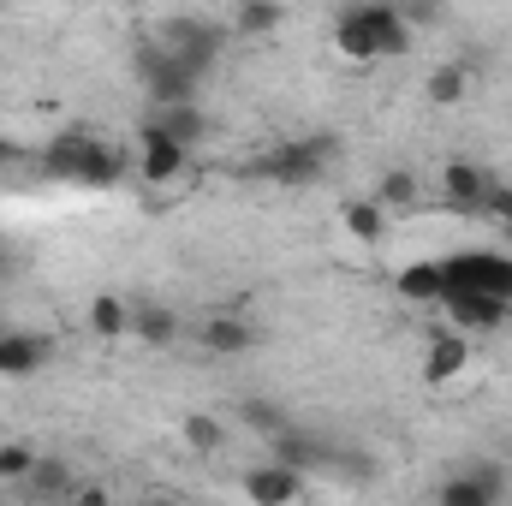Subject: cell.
<instances>
[{
  "mask_svg": "<svg viewBox=\"0 0 512 506\" xmlns=\"http://www.w3.org/2000/svg\"><path fill=\"white\" fill-rule=\"evenodd\" d=\"M42 167H48L54 179H72V185H114L126 161H120V149L96 143L90 131H60V137L42 149Z\"/></svg>",
  "mask_w": 512,
  "mask_h": 506,
  "instance_id": "1",
  "label": "cell"
},
{
  "mask_svg": "<svg viewBox=\"0 0 512 506\" xmlns=\"http://www.w3.org/2000/svg\"><path fill=\"white\" fill-rule=\"evenodd\" d=\"M137 78H143V90H149V102L155 108H167V102H197V90H203V78L209 72H197V66H185L179 54H167V48H143L137 54Z\"/></svg>",
  "mask_w": 512,
  "mask_h": 506,
  "instance_id": "2",
  "label": "cell"
},
{
  "mask_svg": "<svg viewBox=\"0 0 512 506\" xmlns=\"http://www.w3.org/2000/svg\"><path fill=\"white\" fill-rule=\"evenodd\" d=\"M328 161H334V137H304V143L268 149L251 173L256 179H274V185H310V179L328 173Z\"/></svg>",
  "mask_w": 512,
  "mask_h": 506,
  "instance_id": "3",
  "label": "cell"
},
{
  "mask_svg": "<svg viewBox=\"0 0 512 506\" xmlns=\"http://www.w3.org/2000/svg\"><path fill=\"white\" fill-rule=\"evenodd\" d=\"M155 48H167V54H179L185 66L209 72V66L221 60V48H227V30L209 24V18H161V24H155Z\"/></svg>",
  "mask_w": 512,
  "mask_h": 506,
  "instance_id": "4",
  "label": "cell"
},
{
  "mask_svg": "<svg viewBox=\"0 0 512 506\" xmlns=\"http://www.w3.org/2000/svg\"><path fill=\"white\" fill-rule=\"evenodd\" d=\"M441 280L447 286H477V292H501L512 298V256L501 251H453L441 262Z\"/></svg>",
  "mask_w": 512,
  "mask_h": 506,
  "instance_id": "5",
  "label": "cell"
},
{
  "mask_svg": "<svg viewBox=\"0 0 512 506\" xmlns=\"http://www.w3.org/2000/svg\"><path fill=\"white\" fill-rule=\"evenodd\" d=\"M441 304H447V316L459 322V334H495V328L512 316V298H501V292H477V286H447Z\"/></svg>",
  "mask_w": 512,
  "mask_h": 506,
  "instance_id": "6",
  "label": "cell"
},
{
  "mask_svg": "<svg viewBox=\"0 0 512 506\" xmlns=\"http://www.w3.org/2000/svg\"><path fill=\"white\" fill-rule=\"evenodd\" d=\"M185 161H191V149H185V143H173L161 126H143V131H137V173H143L149 185L179 179V173H185Z\"/></svg>",
  "mask_w": 512,
  "mask_h": 506,
  "instance_id": "7",
  "label": "cell"
},
{
  "mask_svg": "<svg viewBox=\"0 0 512 506\" xmlns=\"http://www.w3.org/2000/svg\"><path fill=\"white\" fill-rule=\"evenodd\" d=\"M352 6H358V18L370 24V36H376V54H382V60H387V54H411V36H417V30L399 18V6H393V0H352Z\"/></svg>",
  "mask_w": 512,
  "mask_h": 506,
  "instance_id": "8",
  "label": "cell"
},
{
  "mask_svg": "<svg viewBox=\"0 0 512 506\" xmlns=\"http://www.w3.org/2000/svg\"><path fill=\"white\" fill-rule=\"evenodd\" d=\"M489 185H495V173H489V167H477V161H447V167H441V197H447L453 209H465V215H477V209H483Z\"/></svg>",
  "mask_w": 512,
  "mask_h": 506,
  "instance_id": "9",
  "label": "cell"
},
{
  "mask_svg": "<svg viewBox=\"0 0 512 506\" xmlns=\"http://www.w3.org/2000/svg\"><path fill=\"white\" fill-rule=\"evenodd\" d=\"M245 495L256 506H286L304 495V471H292V465H280V459H262L251 477H245Z\"/></svg>",
  "mask_w": 512,
  "mask_h": 506,
  "instance_id": "10",
  "label": "cell"
},
{
  "mask_svg": "<svg viewBox=\"0 0 512 506\" xmlns=\"http://www.w3.org/2000/svg\"><path fill=\"white\" fill-rule=\"evenodd\" d=\"M256 346V322H245V316H209L203 322V352H215V358H245Z\"/></svg>",
  "mask_w": 512,
  "mask_h": 506,
  "instance_id": "11",
  "label": "cell"
},
{
  "mask_svg": "<svg viewBox=\"0 0 512 506\" xmlns=\"http://www.w3.org/2000/svg\"><path fill=\"white\" fill-rule=\"evenodd\" d=\"M507 495L501 471H471V477H447L441 483V506H495Z\"/></svg>",
  "mask_w": 512,
  "mask_h": 506,
  "instance_id": "12",
  "label": "cell"
},
{
  "mask_svg": "<svg viewBox=\"0 0 512 506\" xmlns=\"http://www.w3.org/2000/svg\"><path fill=\"white\" fill-rule=\"evenodd\" d=\"M48 364V340L42 334H0V376L24 381Z\"/></svg>",
  "mask_w": 512,
  "mask_h": 506,
  "instance_id": "13",
  "label": "cell"
},
{
  "mask_svg": "<svg viewBox=\"0 0 512 506\" xmlns=\"http://www.w3.org/2000/svg\"><path fill=\"white\" fill-rule=\"evenodd\" d=\"M268 459H280V465H292V471H310V465H322V441H316L310 429L286 423V429L268 435Z\"/></svg>",
  "mask_w": 512,
  "mask_h": 506,
  "instance_id": "14",
  "label": "cell"
},
{
  "mask_svg": "<svg viewBox=\"0 0 512 506\" xmlns=\"http://www.w3.org/2000/svg\"><path fill=\"white\" fill-rule=\"evenodd\" d=\"M149 126H161L173 143H185V149H191V143H203V137H209V114H203L197 102H167V108H155V120H149Z\"/></svg>",
  "mask_w": 512,
  "mask_h": 506,
  "instance_id": "15",
  "label": "cell"
},
{
  "mask_svg": "<svg viewBox=\"0 0 512 506\" xmlns=\"http://www.w3.org/2000/svg\"><path fill=\"white\" fill-rule=\"evenodd\" d=\"M465 364H471L465 334H435V340H429V352H423V376H429V381H453Z\"/></svg>",
  "mask_w": 512,
  "mask_h": 506,
  "instance_id": "16",
  "label": "cell"
},
{
  "mask_svg": "<svg viewBox=\"0 0 512 506\" xmlns=\"http://www.w3.org/2000/svg\"><path fill=\"white\" fill-rule=\"evenodd\" d=\"M334 48H340L346 60H358V66L382 60V54H376V36H370V24L358 18V6H346V12L334 18Z\"/></svg>",
  "mask_w": 512,
  "mask_h": 506,
  "instance_id": "17",
  "label": "cell"
},
{
  "mask_svg": "<svg viewBox=\"0 0 512 506\" xmlns=\"http://www.w3.org/2000/svg\"><path fill=\"white\" fill-rule=\"evenodd\" d=\"M441 292H447L441 262H411V268H399V298H405V304H441Z\"/></svg>",
  "mask_w": 512,
  "mask_h": 506,
  "instance_id": "18",
  "label": "cell"
},
{
  "mask_svg": "<svg viewBox=\"0 0 512 506\" xmlns=\"http://www.w3.org/2000/svg\"><path fill=\"white\" fill-rule=\"evenodd\" d=\"M24 489H30V495H42V501H66V495L78 489V477H72V465H66V459H36V471L24 477Z\"/></svg>",
  "mask_w": 512,
  "mask_h": 506,
  "instance_id": "19",
  "label": "cell"
},
{
  "mask_svg": "<svg viewBox=\"0 0 512 506\" xmlns=\"http://www.w3.org/2000/svg\"><path fill=\"white\" fill-rule=\"evenodd\" d=\"M346 233H352L358 245H382L387 209L376 203V197H352V203H346Z\"/></svg>",
  "mask_w": 512,
  "mask_h": 506,
  "instance_id": "20",
  "label": "cell"
},
{
  "mask_svg": "<svg viewBox=\"0 0 512 506\" xmlns=\"http://www.w3.org/2000/svg\"><path fill=\"white\" fill-rule=\"evenodd\" d=\"M90 334H96V340H120V334H131V304L126 298H114V292L90 298Z\"/></svg>",
  "mask_w": 512,
  "mask_h": 506,
  "instance_id": "21",
  "label": "cell"
},
{
  "mask_svg": "<svg viewBox=\"0 0 512 506\" xmlns=\"http://www.w3.org/2000/svg\"><path fill=\"white\" fill-rule=\"evenodd\" d=\"M131 334H137L143 346H173V340H179V316L161 310V304H143V310H131Z\"/></svg>",
  "mask_w": 512,
  "mask_h": 506,
  "instance_id": "22",
  "label": "cell"
},
{
  "mask_svg": "<svg viewBox=\"0 0 512 506\" xmlns=\"http://www.w3.org/2000/svg\"><path fill=\"white\" fill-rule=\"evenodd\" d=\"M286 24V6L280 0H239V12H233V30L239 36H274Z\"/></svg>",
  "mask_w": 512,
  "mask_h": 506,
  "instance_id": "23",
  "label": "cell"
},
{
  "mask_svg": "<svg viewBox=\"0 0 512 506\" xmlns=\"http://www.w3.org/2000/svg\"><path fill=\"white\" fill-rule=\"evenodd\" d=\"M185 447H191V453H221V447H227V429H221V417H209V411H191V417H185Z\"/></svg>",
  "mask_w": 512,
  "mask_h": 506,
  "instance_id": "24",
  "label": "cell"
},
{
  "mask_svg": "<svg viewBox=\"0 0 512 506\" xmlns=\"http://www.w3.org/2000/svg\"><path fill=\"white\" fill-rule=\"evenodd\" d=\"M376 203H382V209H411V203H417V173H405V167L382 173V185H376Z\"/></svg>",
  "mask_w": 512,
  "mask_h": 506,
  "instance_id": "25",
  "label": "cell"
},
{
  "mask_svg": "<svg viewBox=\"0 0 512 506\" xmlns=\"http://www.w3.org/2000/svg\"><path fill=\"white\" fill-rule=\"evenodd\" d=\"M36 447H24V441H0V483H18L24 489V477L36 471Z\"/></svg>",
  "mask_w": 512,
  "mask_h": 506,
  "instance_id": "26",
  "label": "cell"
},
{
  "mask_svg": "<svg viewBox=\"0 0 512 506\" xmlns=\"http://www.w3.org/2000/svg\"><path fill=\"white\" fill-rule=\"evenodd\" d=\"M429 102H435V108L465 102V66H435V72H429Z\"/></svg>",
  "mask_w": 512,
  "mask_h": 506,
  "instance_id": "27",
  "label": "cell"
},
{
  "mask_svg": "<svg viewBox=\"0 0 512 506\" xmlns=\"http://www.w3.org/2000/svg\"><path fill=\"white\" fill-rule=\"evenodd\" d=\"M239 417H245V429H256L262 441H268L274 429H286V423H292V417H286L274 399H245V411H239Z\"/></svg>",
  "mask_w": 512,
  "mask_h": 506,
  "instance_id": "28",
  "label": "cell"
},
{
  "mask_svg": "<svg viewBox=\"0 0 512 506\" xmlns=\"http://www.w3.org/2000/svg\"><path fill=\"white\" fill-rule=\"evenodd\" d=\"M393 6H399V18H405L411 30H429V24L447 18V0H393Z\"/></svg>",
  "mask_w": 512,
  "mask_h": 506,
  "instance_id": "29",
  "label": "cell"
},
{
  "mask_svg": "<svg viewBox=\"0 0 512 506\" xmlns=\"http://www.w3.org/2000/svg\"><path fill=\"white\" fill-rule=\"evenodd\" d=\"M477 215H495V221H501V227H512V185H501V179H495V185H489V197H483V209H477Z\"/></svg>",
  "mask_w": 512,
  "mask_h": 506,
  "instance_id": "30",
  "label": "cell"
},
{
  "mask_svg": "<svg viewBox=\"0 0 512 506\" xmlns=\"http://www.w3.org/2000/svg\"><path fill=\"white\" fill-rule=\"evenodd\" d=\"M12 161H18V149H12V143H0V167H12Z\"/></svg>",
  "mask_w": 512,
  "mask_h": 506,
  "instance_id": "31",
  "label": "cell"
},
{
  "mask_svg": "<svg viewBox=\"0 0 512 506\" xmlns=\"http://www.w3.org/2000/svg\"><path fill=\"white\" fill-rule=\"evenodd\" d=\"M12 6H42V0H12Z\"/></svg>",
  "mask_w": 512,
  "mask_h": 506,
  "instance_id": "32",
  "label": "cell"
},
{
  "mask_svg": "<svg viewBox=\"0 0 512 506\" xmlns=\"http://www.w3.org/2000/svg\"><path fill=\"white\" fill-rule=\"evenodd\" d=\"M6 489H12V483H0V501H6Z\"/></svg>",
  "mask_w": 512,
  "mask_h": 506,
  "instance_id": "33",
  "label": "cell"
},
{
  "mask_svg": "<svg viewBox=\"0 0 512 506\" xmlns=\"http://www.w3.org/2000/svg\"><path fill=\"white\" fill-rule=\"evenodd\" d=\"M0 334H6V328H0Z\"/></svg>",
  "mask_w": 512,
  "mask_h": 506,
  "instance_id": "34",
  "label": "cell"
}]
</instances>
